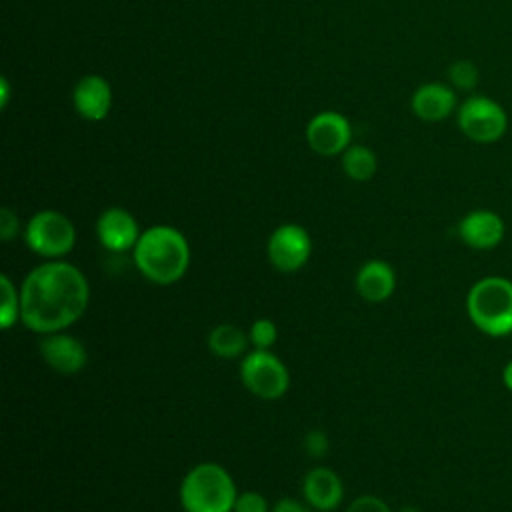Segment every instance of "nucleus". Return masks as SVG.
<instances>
[{"label":"nucleus","instance_id":"1","mask_svg":"<svg viewBox=\"0 0 512 512\" xmlns=\"http://www.w3.org/2000/svg\"><path fill=\"white\" fill-rule=\"evenodd\" d=\"M90 300V286L80 268L50 260L32 268L20 286V320L38 334L72 326Z\"/></svg>","mask_w":512,"mask_h":512},{"label":"nucleus","instance_id":"2","mask_svg":"<svg viewBox=\"0 0 512 512\" xmlns=\"http://www.w3.org/2000/svg\"><path fill=\"white\" fill-rule=\"evenodd\" d=\"M132 258L144 278L152 284L168 286L186 274L190 266V246L180 230L158 224L140 234Z\"/></svg>","mask_w":512,"mask_h":512},{"label":"nucleus","instance_id":"3","mask_svg":"<svg viewBox=\"0 0 512 512\" xmlns=\"http://www.w3.org/2000/svg\"><path fill=\"white\" fill-rule=\"evenodd\" d=\"M236 484L228 470L216 462H200L186 472L180 484L184 512H234Z\"/></svg>","mask_w":512,"mask_h":512},{"label":"nucleus","instance_id":"4","mask_svg":"<svg viewBox=\"0 0 512 512\" xmlns=\"http://www.w3.org/2000/svg\"><path fill=\"white\" fill-rule=\"evenodd\" d=\"M466 312L472 324L494 338L512 334V280L484 276L466 294Z\"/></svg>","mask_w":512,"mask_h":512},{"label":"nucleus","instance_id":"5","mask_svg":"<svg viewBox=\"0 0 512 512\" xmlns=\"http://www.w3.org/2000/svg\"><path fill=\"white\" fill-rule=\"evenodd\" d=\"M24 240L38 256L56 260L74 248L76 228L66 214L58 210H40L28 220Z\"/></svg>","mask_w":512,"mask_h":512},{"label":"nucleus","instance_id":"6","mask_svg":"<svg viewBox=\"0 0 512 512\" xmlns=\"http://www.w3.org/2000/svg\"><path fill=\"white\" fill-rule=\"evenodd\" d=\"M242 384L262 400H276L288 392L290 374L284 362L270 350L254 348L240 362Z\"/></svg>","mask_w":512,"mask_h":512},{"label":"nucleus","instance_id":"7","mask_svg":"<svg viewBox=\"0 0 512 512\" xmlns=\"http://www.w3.org/2000/svg\"><path fill=\"white\" fill-rule=\"evenodd\" d=\"M458 128L472 142L492 144L506 134L508 116L496 100L476 94L458 108Z\"/></svg>","mask_w":512,"mask_h":512},{"label":"nucleus","instance_id":"8","mask_svg":"<svg viewBox=\"0 0 512 512\" xmlns=\"http://www.w3.org/2000/svg\"><path fill=\"white\" fill-rule=\"evenodd\" d=\"M312 252V240L300 224H282L278 226L266 244V254L270 264L280 272L300 270Z\"/></svg>","mask_w":512,"mask_h":512},{"label":"nucleus","instance_id":"9","mask_svg":"<svg viewBox=\"0 0 512 512\" xmlns=\"http://www.w3.org/2000/svg\"><path fill=\"white\" fill-rule=\"evenodd\" d=\"M350 122L332 110L316 114L306 126L308 146L320 156H336L350 146Z\"/></svg>","mask_w":512,"mask_h":512},{"label":"nucleus","instance_id":"10","mask_svg":"<svg viewBox=\"0 0 512 512\" xmlns=\"http://www.w3.org/2000/svg\"><path fill=\"white\" fill-rule=\"evenodd\" d=\"M140 234L142 232L136 218L118 206L106 208L96 220V236L100 244L110 252L134 250Z\"/></svg>","mask_w":512,"mask_h":512},{"label":"nucleus","instance_id":"11","mask_svg":"<svg viewBox=\"0 0 512 512\" xmlns=\"http://www.w3.org/2000/svg\"><path fill=\"white\" fill-rule=\"evenodd\" d=\"M40 356L52 370L60 374H76L88 362L84 344L62 330L46 334L40 340Z\"/></svg>","mask_w":512,"mask_h":512},{"label":"nucleus","instance_id":"12","mask_svg":"<svg viewBox=\"0 0 512 512\" xmlns=\"http://www.w3.org/2000/svg\"><path fill=\"white\" fill-rule=\"evenodd\" d=\"M458 236L474 250H492L504 238V220L492 210H472L458 222Z\"/></svg>","mask_w":512,"mask_h":512},{"label":"nucleus","instance_id":"13","mask_svg":"<svg viewBox=\"0 0 512 512\" xmlns=\"http://www.w3.org/2000/svg\"><path fill=\"white\" fill-rule=\"evenodd\" d=\"M302 492L310 508L320 512L334 510L344 498L340 476L326 466H316L304 476Z\"/></svg>","mask_w":512,"mask_h":512},{"label":"nucleus","instance_id":"14","mask_svg":"<svg viewBox=\"0 0 512 512\" xmlns=\"http://www.w3.org/2000/svg\"><path fill=\"white\" fill-rule=\"evenodd\" d=\"M76 112L86 120H102L108 116L112 106V88L110 84L96 74L84 76L72 92Z\"/></svg>","mask_w":512,"mask_h":512},{"label":"nucleus","instance_id":"15","mask_svg":"<svg viewBox=\"0 0 512 512\" xmlns=\"http://www.w3.org/2000/svg\"><path fill=\"white\" fill-rule=\"evenodd\" d=\"M412 112L426 120V122H438L448 118L456 108V94L450 86L440 82H428L422 84L412 94Z\"/></svg>","mask_w":512,"mask_h":512},{"label":"nucleus","instance_id":"16","mask_svg":"<svg viewBox=\"0 0 512 512\" xmlns=\"http://www.w3.org/2000/svg\"><path fill=\"white\" fill-rule=\"evenodd\" d=\"M396 288V274L384 260H368L356 272V290L366 302H384Z\"/></svg>","mask_w":512,"mask_h":512},{"label":"nucleus","instance_id":"17","mask_svg":"<svg viewBox=\"0 0 512 512\" xmlns=\"http://www.w3.org/2000/svg\"><path fill=\"white\" fill-rule=\"evenodd\" d=\"M248 342H250L248 334H244L236 324H230V322L216 324L208 334V348L218 358L240 356L246 350Z\"/></svg>","mask_w":512,"mask_h":512},{"label":"nucleus","instance_id":"18","mask_svg":"<svg viewBox=\"0 0 512 512\" xmlns=\"http://www.w3.org/2000/svg\"><path fill=\"white\" fill-rule=\"evenodd\" d=\"M342 168L348 178L356 182H366L376 172V156L366 146H360V144L348 146L342 156Z\"/></svg>","mask_w":512,"mask_h":512},{"label":"nucleus","instance_id":"19","mask_svg":"<svg viewBox=\"0 0 512 512\" xmlns=\"http://www.w3.org/2000/svg\"><path fill=\"white\" fill-rule=\"evenodd\" d=\"M0 288H2L0 324L4 330H8L20 318V290H16V286L6 274L0 276Z\"/></svg>","mask_w":512,"mask_h":512},{"label":"nucleus","instance_id":"20","mask_svg":"<svg viewBox=\"0 0 512 512\" xmlns=\"http://www.w3.org/2000/svg\"><path fill=\"white\" fill-rule=\"evenodd\" d=\"M248 338H250V344L258 350H270L272 344L276 342L278 338V328L276 324L270 320V318H258L250 324V330H248Z\"/></svg>","mask_w":512,"mask_h":512},{"label":"nucleus","instance_id":"21","mask_svg":"<svg viewBox=\"0 0 512 512\" xmlns=\"http://www.w3.org/2000/svg\"><path fill=\"white\" fill-rule=\"evenodd\" d=\"M448 78L458 90H472L478 84V68L470 60H456L448 68Z\"/></svg>","mask_w":512,"mask_h":512},{"label":"nucleus","instance_id":"22","mask_svg":"<svg viewBox=\"0 0 512 512\" xmlns=\"http://www.w3.org/2000/svg\"><path fill=\"white\" fill-rule=\"evenodd\" d=\"M234 512H270V506L260 492L244 490V492H238Z\"/></svg>","mask_w":512,"mask_h":512},{"label":"nucleus","instance_id":"23","mask_svg":"<svg viewBox=\"0 0 512 512\" xmlns=\"http://www.w3.org/2000/svg\"><path fill=\"white\" fill-rule=\"evenodd\" d=\"M330 448L328 436L324 430H310L304 436V450L312 456V458H322Z\"/></svg>","mask_w":512,"mask_h":512},{"label":"nucleus","instance_id":"24","mask_svg":"<svg viewBox=\"0 0 512 512\" xmlns=\"http://www.w3.org/2000/svg\"><path fill=\"white\" fill-rule=\"evenodd\" d=\"M346 512H392V510L382 498L364 494V496H358L356 500H352V504L346 508Z\"/></svg>","mask_w":512,"mask_h":512},{"label":"nucleus","instance_id":"25","mask_svg":"<svg viewBox=\"0 0 512 512\" xmlns=\"http://www.w3.org/2000/svg\"><path fill=\"white\" fill-rule=\"evenodd\" d=\"M18 232V218L10 208H2L0 210V238L2 240H12Z\"/></svg>","mask_w":512,"mask_h":512},{"label":"nucleus","instance_id":"26","mask_svg":"<svg viewBox=\"0 0 512 512\" xmlns=\"http://www.w3.org/2000/svg\"><path fill=\"white\" fill-rule=\"evenodd\" d=\"M272 512H312V510L294 498H280L274 504Z\"/></svg>","mask_w":512,"mask_h":512},{"label":"nucleus","instance_id":"27","mask_svg":"<svg viewBox=\"0 0 512 512\" xmlns=\"http://www.w3.org/2000/svg\"><path fill=\"white\" fill-rule=\"evenodd\" d=\"M10 98V88H8V80L6 78H0V106L4 108L6 102Z\"/></svg>","mask_w":512,"mask_h":512},{"label":"nucleus","instance_id":"28","mask_svg":"<svg viewBox=\"0 0 512 512\" xmlns=\"http://www.w3.org/2000/svg\"><path fill=\"white\" fill-rule=\"evenodd\" d=\"M502 380H504V386L512 392V360H508V364L504 366V370H502Z\"/></svg>","mask_w":512,"mask_h":512},{"label":"nucleus","instance_id":"29","mask_svg":"<svg viewBox=\"0 0 512 512\" xmlns=\"http://www.w3.org/2000/svg\"><path fill=\"white\" fill-rule=\"evenodd\" d=\"M402 512H418V510H416V508H412V506H410V508H404V510H402Z\"/></svg>","mask_w":512,"mask_h":512}]
</instances>
